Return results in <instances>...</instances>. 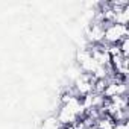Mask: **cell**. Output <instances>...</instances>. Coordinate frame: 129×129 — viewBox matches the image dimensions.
<instances>
[{"label":"cell","instance_id":"1","mask_svg":"<svg viewBox=\"0 0 129 129\" xmlns=\"http://www.w3.org/2000/svg\"><path fill=\"white\" fill-rule=\"evenodd\" d=\"M127 26L121 24H109L105 27V37L103 40L109 44H118L123 38H127Z\"/></svg>","mask_w":129,"mask_h":129},{"label":"cell","instance_id":"2","mask_svg":"<svg viewBox=\"0 0 129 129\" xmlns=\"http://www.w3.org/2000/svg\"><path fill=\"white\" fill-rule=\"evenodd\" d=\"M58 121H59V124H64V126H69V124H73L76 120H78V115L73 112V111H70L66 105H62V108L59 109V112H58Z\"/></svg>","mask_w":129,"mask_h":129},{"label":"cell","instance_id":"3","mask_svg":"<svg viewBox=\"0 0 129 129\" xmlns=\"http://www.w3.org/2000/svg\"><path fill=\"white\" fill-rule=\"evenodd\" d=\"M103 37H105V27H103L102 23H96V24H93L88 29V38H90V41L100 43V41H103Z\"/></svg>","mask_w":129,"mask_h":129},{"label":"cell","instance_id":"4","mask_svg":"<svg viewBox=\"0 0 129 129\" xmlns=\"http://www.w3.org/2000/svg\"><path fill=\"white\" fill-rule=\"evenodd\" d=\"M114 124H115L114 120H112L111 117H106V118H100V120L97 121L96 127H97V129H112Z\"/></svg>","mask_w":129,"mask_h":129},{"label":"cell","instance_id":"5","mask_svg":"<svg viewBox=\"0 0 129 129\" xmlns=\"http://www.w3.org/2000/svg\"><path fill=\"white\" fill-rule=\"evenodd\" d=\"M90 56H91V52H90V50H87V49H81V50H78V52H76V61L79 62V66H81L84 61H87Z\"/></svg>","mask_w":129,"mask_h":129},{"label":"cell","instance_id":"6","mask_svg":"<svg viewBox=\"0 0 129 129\" xmlns=\"http://www.w3.org/2000/svg\"><path fill=\"white\" fill-rule=\"evenodd\" d=\"M66 129H75V127H73V124H69V126H66Z\"/></svg>","mask_w":129,"mask_h":129}]
</instances>
